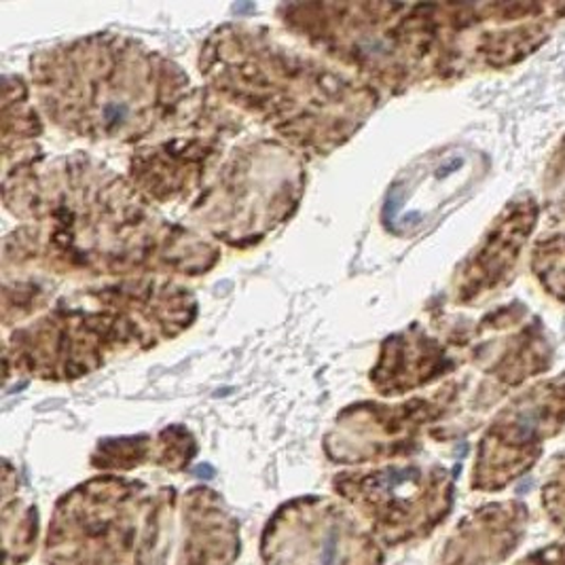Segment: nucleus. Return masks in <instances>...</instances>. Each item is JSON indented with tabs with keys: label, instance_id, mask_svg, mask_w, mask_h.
<instances>
[{
	"label": "nucleus",
	"instance_id": "f257e3e1",
	"mask_svg": "<svg viewBox=\"0 0 565 565\" xmlns=\"http://www.w3.org/2000/svg\"><path fill=\"white\" fill-rule=\"evenodd\" d=\"M348 534L341 532L334 523L320 530L318 536H313V562L309 565H350L348 564Z\"/></svg>",
	"mask_w": 565,
	"mask_h": 565
},
{
	"label": "nucleus",
	"instance_id": "f03ea898",
	"mask_svg": "<svg viewBox=\"0 0 565 565\" xmlns=\"http://www.w3.org/2000/svg\"><path fill=\"white\" fill-rule=\"evenodd\" d=\"M519 565H565V544L539 551V553L525 557Z\"/></svg>",
	"mask_w": 565,
	"mask_h": 565
}]
</instances>
